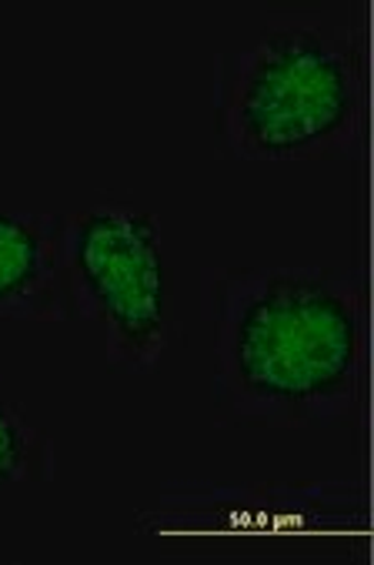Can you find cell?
Listing matches in <instances>:
<instances>
[{"mask_svg": "<svg viewBox=\"0 0 374 565\" xmlns=\"http://www.w3.org/2000/svg\"><path fill=\"white\" fill-rule=\"evenodd\" d=\"M214 412L224 425L331 428L367 408L371 338L361 278L334 268H204Z\"/></svg>", "mask_w": 374, "mask_h": 565, "instance_id": "obj_1", "label": "cell"}, {"mask_svg": "<svg viewBox=\"0 0 374 565\" xmlns=\"http://www.w3.org/2000/svg\"><path fill=\"white\" fill-rule=\"evenodd\" d=\"M214 141L231 161H334L367 141L364 31L318 14L268 21L214 61Z\"/></svg>", "mask_w": 374, "mask_h": 565, "instance_id": "obj_2", "label": "cell"}, {"mask_svg": "<svg viewBox=\"0 0 374 565\" xmlns=\"http://www.w3.org/2000/svg\"><path fill=\"white\" fill-rule=\"evenodd\" d=\"M64 262L74 318L104 334L120 375L158 372L171 345V275L158 217L135 201L104 198L64 214Z\"/></svg>", "mask_w": 374, "mask_h": 565, "instance_id": "obj_3", "label": "cell"}, {"mask_svg": "<svg viewBox=\"0 0 374 565\" xmlns=\"http://www.w3.org/2000/svg\"><path fill=\"white\" fill-rule=\"evenodd\" d=\"M141 535L227 555H321L367 539V495L348 486L181 489L138 512Z\"/></svg>", "mask_w": 374, "mask_h": 565, "instance_id": "obj_4", "label": "cell"}, {"mask_svg": "<svg viewBox=\"0 0 374 565\" xmlns=\"http://www.w3.org/2000/svg\"><path fill=\"white\" fill-rule=\"evenodd\" d=\"M0 321H74L64 214L0 204Z\"/></svg>", "mask_w": 374, "mask_h": 565, "instance_id": "obj_5", "label": "cell"}, {"mask_svg": "<svg viewBox=\"0 0 374 565\" xmlns=\"http://www.w3.org/2000/svg\"><path fill=\"white\" fill-rule=\"evenodd\" d=\"M57 459L51 435L28 418L0 382V495L21 486L54 482Z\"/></svg>", "mask_w": 374, "mask_h": 565, "instance_id": "obj_6", "label": "cell"}]
</instances>
